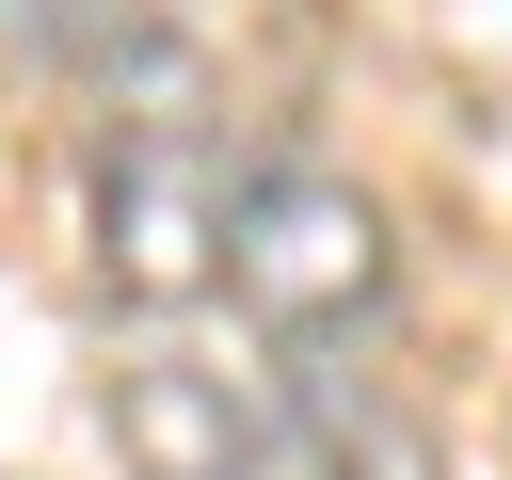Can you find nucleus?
Wrapping results in <instances>:
<instances>
[{"mask_svg": "<svg viewBox=\"0 0 512 480\" xmlns=\"http://www.w3.org/2000/svg\"><path fill=\"white\" fill-rule=\"evenodd\" d=\"M240 176H256V160H224L192 112H128V128H96V288L144 304V320L192 304V288H224Z\"/></svg>", "mask_w": 512, "mask_h": 480, "instance_id": "f03ea898", "label": "nucleus"}, {"mask_svg": "<svg viewBox=\"0 0 512 480\" xmlns=\"http://www.w3.org/2000/svg\"><path fill=\"white\" fill-rule=\"evenodd\" d=\"M112 464L128 480H320L304 416H272L240 368H192V352L112 368Z\"/></svg>", "mask_w": 512, "mask_h": 480, "instance_id": "7ed1b4c3", "label": "nucleus"}, {"mask_svg": "<svg viewBox=\"0 0 512 480\" xmlns=\"http://www.w3.org/2000/svg\"><path fill=\"white\" fill-rule=\"evenodd\" d=\"M224 288H240V320H256L272 352H336V336L384 320L400 224H384V192L336 176V160H256V176H240V224H224Z\"/></svg>", "mask_w": 512, "mask_h": 480, "instance_id": "f257e3e1", "label": "nucleus"}]
</instances>
